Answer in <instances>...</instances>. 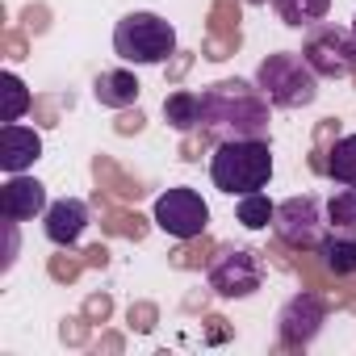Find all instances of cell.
<instances>
[{
  "instance_id": "obj_21",
  "label": "cell",
  "mask_w": 356,
  "mask_h": 356,
  "mask_svg": "<svg viewBox=\"0 0 356 356\" xmlns=\"http://www.w3.org/2000/svg\"><path fill=\"white\" fill-rule=\"evenodd\" d=\"M206 34H214V38H243L239 34V0H214Z\"/></svg>"
},
{
  "instance_id": "obj_14",
  "label": "cell",
  "mask_w": 356,
  "mask_h": 356,
  "mask_svg": "<svg viewBox=\"0 0 356 356\" xmlns=\"http://www.w3.org/2000/svg\"><path fill=\"white\" fill-rule=\"evenodd\" d=\"M92 181H97V189L109 193L113 202H138V197L147 193L134 176H126V172L118 168L113 155H97V159H92Z\"/></svg>"
},
{
  "instance_id": "obj_39",
  "label": "cell",
  "mask_w": 356,
  "mask_h": 356,
  "mask_svg": "<svg viewBox=\"0 0 356 356\" xmlns=\"http://www.w3.org/2000/svg\"><path fill=\"white\" fill-rule=\"evenodd\" d=\"M80 256H84L88 268H105V264H109V248H105V243H92V248H84Z\"/></svg>"
},
{
  "instance_id": "obj_24",
  "label": "cell",
  "mask_w": 356,
  "mask_h": 356,
  "mask_svg": "<svg viewBox=\"0 0 356 356\" xmlns=\"http://www.w3.org/2000/svg\"><path fill=\"white\" fill-rule=\"evenodd\" d=\"M273 218H277V206H273L264 193H248V197L239 202V222H243L248 231H264Z\"/></svg>"
},
{
  "instance_id": "obj_5",
  "label": "cell",
  "mask_w": 356,
  "mask_h": 356,
  "mask_svg": "<svg viewBox=\"0 0 356 356\" xmlns=\"http://www.w3.org/2000/svg\"><path fill=\"white\" fill-rule=\"evenodd\" d=\"M327 306H331V298L318 289L293 293L277 314V352H306L327 323Z\"/></svg>"
},
{
  "instance_id": "obj_38",
  "label": "cell",
  "mask_w": 356,
  "mask_h": 356,
  "mask_svg": "<svg viewBox=\"0 0 356 356\" xmlns=\"http://www.w3.org/2000/svg\"><path fill=\"white\" fill-rule=\"evenodd\" d=\"M193 67V55L189 51H181V55H172L168 59V80H185V72Z\"/></svg>"
},
{
  "instance_id": "obj_13",
  "label": "cell",
  "mask_w": 356,
  "mask_h": 356,
  "mask_svg": "<svg viewBox=\"0 0 356 356\" xmlns=\"http://www.w3.org/2000/svg\"><path fill=\"white\" fill-rule=\"evenodd\" d=\"M92 206H97V214H101V227H105V235H122V239H134V243H143L147 239V231H151V222L138 214V210H118L113 206V197L109 193H92Z\"/></svg>"
},
{
  "instance_id": "obj_43",
  "label": "cell",
  "mask_w": 356,
  "mask_h": 356,
  "mask_svg": "<svg viewBox=\"0 0 356 356\" xmlns=\"http://www.w3.org/2000/svg\"><path fill=\"white\" fill-rule=\"evenodd\" d=\"M352 80H356V72H352Z\"/></svg>"
},
{
  "instance_id": "obj_31",
  "label": "cell",
  "mask_w": 356,
  "mask_h": 356,
  "mask_svg": "<svg viewBox=\"0 0 356 356\" xmlns=\"http://www.w3.org/2000/svg\"><path fill=\"white\" fill-rule=\"evenodd\" d=\"M22 30L26 34H47L51 30V9L47 5H26L22 9Z\"/></svg>"
},
{
  "instance_id": "obj_7",
  "label": "cell",
  "mask_w": 356,
  "mask_h": 356,
  "mask_svg": "<svg viewBox=\"0 0 356 356\" xmlns=\"http://www.w3.org/2000/svg\"><path fill=\"white\" fill-rule=\"evenodd\" d=\"M302 59L314 67V76L339 80V76L356 72V42L339 26H314L306 34V42H302Z\"/></svg>"
},
{
  "instance_id": "obj_12",
  "label": "cell",
  "mask_w": 356,
  "mask_h": 356,
  "mask_svg": "<svg viewBox=\"0 0 356 356\" xmlns=\"http://www.w3.org/2000/svg\"><path fill=\"white\" fill-rule=\"evenodd\" d=\"M88 227V206L80 197H63L55 206H47V239L55 248H72Z\"/></svg>"
},
{
  "instance_id": "obj_33",
  "label": "cell",
  "mask_w": 356,
  "mask_h": 356,
  "mask_svg": "<svg viewBox=\"0 0 356 356\" xmlns=\"http://www.w3.org/2000/svg\"><path fill=\"white\" fill-rule=\"evenodd\" d=\"M239 47H243V38H214V34H206V59H214V63L231 59Z\"/></svg>"
},
{
  "instance_id": "obj_10",
  "label": "cell",
  "mask_w": 356,
  "mask_h": 356,
  "mask_svg": "<svg viewBox=\"0 0 356 356\" xmlns=\"http://www.w3.org/2000/svg\"><path fill=\"white\" fill-rule=\"evenodd\" d=\"M47 210V189L34 181V176L13 172L5 185H0V218L5 222H26L34 214Z\"/></svg>"
},
{
  "instance_id": "obj_36",
  "label": "cell",
  "mask_w": 356,
  "mask_h": 356,
  "mask_svg": "<svg viewBox=\"0 0 356 356\" xmlns=\"http://www.w3.org/2000/svg\"><path fill=\"white\" fill-rule=\"evenodd\" d=\"M206 147H210V138H206L202 130H189V134L181 138V159H189V163H193V159H202V151H206Z\"/></svg>"
},
{
  "instance_id": "obj_8",
  "label": "cell",
  "mask_w": 356,
  "mask_h": 356,
  "mask_svg": "<svg viewBox=\"0 0 356 356\" xmlns=\"http://www.w3.org/2000/svg\"><path fill=\"white\" fill-rule=\"evenodd\" d=\"M159 231L176 235V239H193V235H206V222H210V206L202 202V193L193 189H168L155 197V218H151Z\"/></svg>"
},
{
  "instance_id": "obj_2",
  "label": "cell",
  "mask_w": 356,
  "mask_h": 356,
  "mask_svg": "<svg viewBox=\"0 0 356 356\" xmlns=\"http://www.w3.org/2000/svg\"><path fill=\"white\" fill-rule=\"evenodd\" d=\"M210 176H214V185L222 193H260L268 185V176H273V151L264 138H227L214 147L210 155Z\"/></svg>"
},
{
  "instance_id": "obj_6",
  "label": "cell",
  "mask_w": 356,
  "mask_h": 356,
  "mask_svg": "<svg viewBox=\"0 0 356 356\" xmlns=\"http://www.w3.org/2000/svg\"><path fill=\"white\" fill-rule=\"evenodd\" d=\"M264 281V264L252 248H218L210 260V289L218 298H248Z\"/></svg>"
},
{
  "instance_id": "obj_15",
  "label": "cell",
  "mask_w": 356,
  "mask_h": 356,
  "mask_svg": "<svg viewBox=\"0 0 356 356\" xmlns=\"http://www.w3.org/2000/svg\"><path fill=\"white\" fill-rule=\"evenodd\" d=\"M92 92H97V101L109 105V109H130V105L138 101L143 84L134 80V72H101L97 84H92Z\"/></svg>"
},
{
  "instance_id": "obj_19",
  "label": "cell",
  "mask_w": 356,
  "mask_h": 356,
  "mask_svg": "<svg viewBox=\"0 0 356 356\" xmlns=\"http://www.w3.org/2000/svg\"><path fill=\"white\" fill-rule=\"evenodd\" d=\"M273 9L281 13L285 26L302 30V26H318L331 9V0H273Z\"/></svg>"
},
{
  "instance_id": "obj_18",
  "label": "cell",
  "mask_w": 356,
  "mask_h": 356,
  "mask_svg": "<svg viewBox=\"0 0 356 356\" xmlns=\"http://www.w3.org/2000/svg\"><path fill=\"white\" fill-rule=\"evenodd\" d=\"M327 176L335 185H343V189H356V134L335 138L331 159H327Z\"/></svg>"
},
{
  "instance_id": "obj_1",
  "label": "cell",
  "mask_w": 356,
  "mask_h": 356,
  "mask_svg": "<svg viewBox=\"0 0 356 356\" xmlns=\"http://www.w3.org/2000/svg\"><path fill=\"white\" fill-rule=\"evenodd\" d=\"M210 143L227 138H264L268 134V97L248 80H218L202 92V126Z\"/></svg>"
},
{
  "instance_id": "obj_22",
  "label": "cell",
  "mask_w": 356,
  "mask_h": 356,
  "mask_svg": "<svg viewBox=\"0 0 356 356\" xmlns=\"http://www.w3.org/2000/svg\"><path fill=\"white\" fill-rule=\"evenodd\" d=\"M335 138H339V122H335V118H323V122L314 126V151H310V172L327 176V159H331V147H335Z\"/></svg>"
},
{
  "instance_id": "obj_41",
  "label": "cell",
  "mask_w": 356,
  "mask_h": 356,
  "mask_svg": "<svg viewBox=\"0 0 356 356\" xmlns=\"http://www.w3.org/2000/svg\"><path fill=\"white\" fill-rule=\"evenodd\" d=\"M352 42H356V17H352Z\"/></svg>"
},
{
  "instance_id": "obj_23",
  "label": "cell",
  "mask_w": 356,
  "mask_h": 356,
  "mask_svg": "<svg viewBox=\"0 0 356 356\" xmlns=\"http://www.w3.org/2000/svg\"><path fill=\"white\" fill-rule=\"evenodd\" d=\"M0 92H5V113H0L5 122H17L26 109H34V97L26 92V84H22L13 72H5V76H0Z\"/></svg>"
},
{
  "instance_id": "obj_17",
  "label": "cell",
  "mask_w": 356,
  "mask_h": 356,
  "mask_svg": "<svg viewBox=\"0 0 356 356\" xmlns=\"http://www.w3.org/2000/svg\"><path fill=\"white\" fill-rule=\"evenodd\" d=\"M163 118H168L172 130H181V134L197 130L202 126V97L197 92H172L163 101Z\"/></svg>"
},
{
  "instance_id": "obj_37",
  "label": "cell",
  "mask_w": 356,
  "mask_h": 356,
  "mask_svg": "<svg viewBox=\"0 0 356 356\" xmlns=\"http://www.w3.org/2000/svg\"><path fill=\"white\" fill-rule=\"evenodd\" d=\"M143 126H147V113H143V109H126V113L113 122V130H118L122 138H126V134H138Z\"/></svg>"
},
{
  "instance_id": "obj_16",
  "label": "cell",
  "mask_w": 356,
  "mask_h": 356,
  "mask_svg": "<svg viewBox=\"0 0 356 356\" xmlns=\"http://www.w3.org/2000/svg\"><path fill=\"white\" fill-rule=\"evenodd\" d=\"M318 260H323L327 273L339 277V281L356 277V235H339V231H335L331 239L318 243Z\"/></svg>"
},
{
  "instance_id": "obj_4",
  "label": "cell",
  "mask_w": 356,
  "mask_h": 356,
  "mask_svg": "<svg viewBox=\"0 0 356 356\" xmlns=\"http://www.w3.org/2000/svg\"><path fill=\"white\" fill-rule=\"evenodd\" d=\"M256 88L277 109H302L318 97V76L306 59H298L289 51H277L256 67Z\"/></svg>"
},
{
  "instance_id": "obj_32",
  "label": "cell",
  "mask_w": 356,
  "mask_h": 356,
  "mask_svg": "<svg viewBox=\"0 0 356 356\" xmlns=\"http://www.w3.org/2000/svg\"><path fill=\"white\" fill-rule=\"evenodd\" d=\"M59 105H63V97H55V92H47V97H34V118H38V126H59Z\"/></svg>"
},
{
  "instance_id": "obj_28",
  "label": "cell",
  "mask_w": 356,
  "mask_h": 356,
  "mask_svg": "<svg viewBox=\"0 0 356 356\" xmlns=\"http://www.w3.org/2000/svg\"><path fill=\"white\" fill-rule=\"evenodd\" d=\"M92 327H97V323H88L84 314H72V318H63V323H59V339H63L67 348H88Z\"/></svg>"
},
{
  "instance_id": "obj_40",
  "label": "cell",
  "mask_w": 356,
  "mask_h": 356,
  "mask_svg": "<svg viewBox=\"0 0 356 356\" xmlns=\"http://www.w3.org/2000/svg\"><path fill=\"white\" fill-rule=\"evenodd\" d=\"M122 348H126V339H122L118 331H105V335H101V343H97V352H109V356H118Z\"/></svg>"
},
{
  "instance_id": "obj_30",
  "label": "cell",
  "mask_w": 356,
  "mask_h": 356,
  "mask_svg": "<svg viewBox=\"0 0 356 356\" xmlns=\"http://www.w3.org/2000/svg\"><path fill=\"white\" fill-rule=\"evenodd\" d=\"M80 314L101 327V323H109V314H113V298H109V293H88L84 306H80Z\"/></svg>"
},
{
  "instance_id": "obj_9",
  "label": "cell",
  "mask_w": 356,
  "mask_h": 356,
  "mask_svg": "<svg viewBox=\"0 0 356 356\" xmlns=\"http://www.w3.org/2000/svg\"><path fill=\"white\" fill-rule=\"evenodd\" d=\"M273 227H277V239L285 248H293V252H310V248L323 243V210H318V202L310 193L281 202Z\"/></svg>"
},
{
  "instance_id": "obj_26",
  "label": "cell",
  "mask_w": 356,
  "mask_h": 356,
  "mask_svg": "<svg viewBox=\"0 0 356 356\" xmlns=\"http://www.w3.org/2000/svg\"><path fill=\"white\" fill-rule=\"evenodd\" d=\"M327 218L339 235H356V189H343L327 202Z\"/></svg>"
},
{
  "instance_id": "obj_20",
  "label": "cell",
  "mask_w": 356,
  "mask_h": 356,
  "mask_svg": "<svg viewBox=\"0 0 356 356\" xmlns=\"http://www.w3.org/2000/svg\"><path fill=\"white\" fill-rule=\"evenodd\" d=\"M218 252V243L210 239V235H193V239H185V248H176L172 256H168V264L172 268H202V264H210V256Z\"/></svg>"
},
{
  "instance_id": "obj_27",
  "label": "cell",
  "mask_w": 356,
  "mask_h": 356,
  "mask_svg": "<svg viewBox=\"0 0 356 356\" xmlns=\"http://www.w3.org/2000/svg\"><path fill=\"white\" fill-rule=\"evenodd\" d=\"M84 268H88V264H84V256H76L72 248H59V256H51V264H47L51 281H59V285H76Z\"/></svg>"
},
{
  "instance_id": "obj_3",
  "label": "cell",
  "mask_w": 356,
  "mask_h": 356,
  "mask_svg": "<svg viewBox=\"0 0 356 356\" xmlns=\"http://www.w3.org/2000/svg\"><path fill=\"white\" fill-rule=\"evenodd\" d=\"M113 51L126 63L155 67V63H168L176 55V30L159 13H126L113 26Z\"/></svg>"
},
{
  "instance_id": "obj_11",
  "label": "cell",
  "mask_w": 356,
  "mask_h": 356,
  "mask_svg": "<svg viewBox=\"0 0 356 356\" xmlns=\"http://www.w3.org/2000/svg\"><path fill=\"white\" fill-rule=\"evenodd\" d=\"M38 155H42L38 130L17 126V122H5V130H0V168L13 176V172H26Z\"/></svg>"
},
{
  "instance_id": "obj_42",
  "label": "cell",
  "mask_w": 356,
  "mask_h": 356,
  "mask_svg": "<svg viewBox=\"0 0 356 356\" xmlns=\"http://www.w3.org/2000/svg\"><path fill=\"white\" fill-rule=\"evenodd\" d=\"M248 5H268V0H248Z\"/></svg>"
},
{
  "instance_id": "obj_25",
  "label": "cell",
  "mask_w": 356,
  "mask_h": 356,
  "mask_svg": "<svg viewBox=\"0 0 356 356\" xmlns=\"http://www.w3.org/2000/svg\"><path fill=\"white\" fill-rule=\"evenodd\" d=\"M289 268L302 277V285H306V289H318V293L335 289V281H339V277H331V273H327V264L318 268V264H314V256H306V252H298V256L289 260Z\"/></svg>"
},
{
  "instance_id": "obj_29",
  "label": "cell",
  "mask_w": 356,
  "mask_h": 356,
  "mask_svg": "<svg viewBox=\"0 0 356 356\" xmlns=\"http://www.w3.org/2000/svg\"><path fill=\"white\" fill-rule=\"evenodd\" d=\"M126 323H130L138 335H151V331L159 327V306H155V302H134V306L126 310Z\"/></svg>"
},
{
  "instance_id": "obj_34",
  "label": "cell",
  "mask_w": 356,
  "mask_h": 356,
  "mask_svg": "<svg viewBox=\"0 0 356 356\" xmlns=\"http://www.w3.org/2000/svg\"><path fill=\"white\" fill-rule=\"evenodd\" d=\"M5 55H9L13 63H22V59L30 55V34H26V30H5Z\"/></svg>"
},
{
  "instance_id": "obj_35",
  "label": "cell",
  "mask_w": 356,
  "mask_h": 356,
  "mask_svg": "<svg viewBox=\"0 0 356 356\" xmlns=\"http://www.w3.org/2000/svg\"><path fill=\"white\" fill-rule=\"evenodd\" d=\"M231 335H235V327H231L222 314H206V335H202L206 343H227Z\"/></svg>"
}]
</instances>
